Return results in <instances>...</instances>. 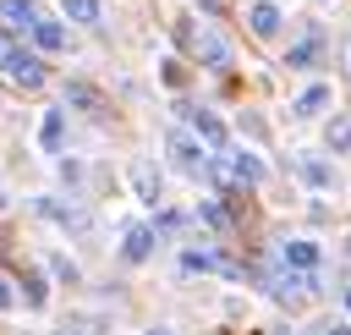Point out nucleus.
<instances>
[{"instance_id":"6e6552de","label":"nucleus","mask_w":351,"mask_h":335,"mask_svg":"<svg viewBox=\"0 0 351 335\" xmlns=\"http://www.w3.org/2000/svg\"><path fill=\"white\" fill-rule=\"evenodd\" d=\"M0 16H5L11 27H27V33H33V22H38L44 11H38L33 0H0Z\"/></svg>"},{"instance_id":"2eb2a0df","label":"nucleus","mask_w":351,"mask_h":335,"mask_svg":"<svg viewBox=\"0 0 351 335\" xmlns=\"http://www.w3.org/2000/svg\"><path fill=\"white\" fill-rule=\"evenodd\" d=\"M60 132H66V115H60V110H49V115H44V132H38V137H44V148H49V154H55V148H60Z\"/></svg>"},{"instance_id":"423d86ee","label":"nucleus","mask_w":351,"mask_h":335,"mask_svg":"<svg viewBox=\"0 0 351 335\" xmlns=\"http://www.w3.org/2000/svg\"><path fill=\"white\" fill-rule=\"evenodd\" d=\"M154 242H159V236H154V225H126V242H121V258H126V264H143V258L154 253Z\"/></svg>"},{"instance_id":"5701e85b","label":"nucleus","mask_w":351,"mask_h":335,"mask_svg":"<svg viewBox=\"0 0 351 335\" xmlns=\"http://www.w3.org/2000/svg\"><path fill=\"white\" fill-rule=\"evenodd\" d=\"M346 308H351V291H346Z\"/></svg>"},{"instance_id":"f257e3e1","label":"nucleus","mask_w":351,"mask_h":335,"mask_svg":"<svg viewBox=\"0 0 351 335\" xmlns=\"http://www.w3.org/2000/svg\"><path fill=\"white\" fill-rule=\"evenodd\" d=\"M176 38H181V44H186V49H192L203 66H230V44H225V38H219L208 22L197 27L192 16H181V22H176Z\"/></svg>"},{"instance_id":"412c9836","label":"nucleus","mask_w":351,"mask_h":335,"mask_svg":"<svg viewBox=\"0 0 351 335\" xmlns=\"http://www.w3.org/2000/svg\"><path fill=\"white\" fill-rule=\"evenodd\" d=\"M340 66H346V82H351V33L340 38Z\"/></svg>"},{"instance_id":"6ab92c4d","label":"nucleus","mask_w":351,"mask_h":335,"mask_svg":"<svg viewBox=\"0 0 351 335\" xmlns=\"http://www.w3.org/2000/svg\"><path fill=\"white\" fill-rule=\"evenodd\" d=\"M5 308H16V291H11V280L0 275V313H5Z\"/></svg>"},{"instance_id":"4468645a","label":"nucleus","mask_w":351,"mask_h":335,"mask_svg":"<svg viewBox=\"0 0 351 335\" xmlns=\"http://www.w3.org/2000/svg\"><path fill=\"white\" fill-rule=\"evenodd\" d=\"M230 176H236V181H258V176H263V159H258V154H230Z\"/></svg>"},{"instance_id":"f8f14e48","label":"nucleus","mask_w":351,"mask_h":335,"mask_svg":"<svg viewBox=\"0 0 351 335\" xmlns=\"http://www.w3.org/2000/svg\"><path fill=\"white\" fill-rule=\"evenodd\" d=\"M132 181H137L143 203H159V170H154L148 159H137V165H132Z\"/></svg>"},{"instance_id":"9d476101","label":"nucleus","mask_w":351,"mask_h":335,"mask_svg":"<svg viewBox=\"0 0 351 335\" xmlns=\"http://www.w3.org/2000/svg\"><path fill=\"white\" fill-rule=\"evenodd\" d=\"M33 38H38V49H66V27L55 16H38L33 22Z\"/></svg>"},{"instance_id":"20e7f679","label":"nucleus","mask_w":351,"mask_h":335,"mask_svg":"<svg viewBox=\"0 0 351 335\" xmlns=\"http://www.w3.org/2000/svg\"><path fill=\"white\" fill-rule=\"evenodd\" d=\"M181 115H186V121L197 126V137H203V143H208L214 154H225V126H219V121H214L208 110H192V104H181Z\"/></svg>"},{"instance_id":"9b49d317","label":"nucleus","mask_w":351,"mask_h":335,"mask_svg":"<svg viewBox=\"0 0 351 335\" xmlns=\"http://www.w3.org/2000/svg\"><path fill=\"white\" fill-rule=\"evenodd\" d=\"M66 104H82L88 115H104V93L88 88V82H71V88H66Z\"/></svg>"},{"instance_id":"0eeeda50","label":"nucleus","mask_w":351,"mask_h":335,"mask_svg":"<svg viewBox=\"0 0 351 335\" xmlns=\"http://www.w3.org/2000/svg\"><path fill=\"white\" fill-rule=\"evenodd\" d=\"M247 22H252V33H258V38H274V33H280V5L258 0V5L247 11Z\"/></svg>"},{"instance_id":"ddd939ff","label":"nucleus","mask_w":351,"mask_h":335,"mask_svg":"<svg viewBox=\"0 0 351 335\" xmlns=\"http://www.w3.org/2000/svg\"><path fill=\"white\" fill-rule=\"evenodd\" d=\"M318 49H324V38H318V33H307L302 44H291V49H285V66H313V60H318Z\"/></svg>"},{"instance_id":"4be33fe9","label":"nucleus","mask_w":351,"mask_h":335,"mask_svg":"<svg viewBox=\"0 0 351 335\" xmlns=\"http://www.w3.org/2000/svg\"><path fill=\"white\" fill-rule=\"evenodd\" d=\"M148 335H170V330H148Z\"/></svg>"},{"instance_id":"a211bd4d","label":"nucleus","mask_w":351,"mask_h":335,"mask_svg":"<svg viewBox=\"0 0 351 335\" xmlns=\"http://www.w3.org/2000/svg\"><path fill=\"white\" fill-rule=\"evenodd\" d=\"M324 137H329V148H335V154H346V148H351V121H329V132H324Z\"/></svg>"},{"instance_id":"7ed1b4c3","label":"nucleus","mask_w":351,"mask_h":335,"mask_svg":"<svg viewBox=\"0 0 351 335\" xmlns=\"http://www.w3.org/2000/svg\"><path fill=\"white\" fill-rule=\"evenodd\" d=\"M280 264H285V275H318V247L313 242H285Z\"/></svg>"},{"instance_id":"f3484780","label":"nucleus","mask_w":351,"mask_h":335,"mask_svg":"<svg viewBox=\"0 0 351 335\" xmlns=\"http://www.w3.org/2000/svg\"><path fill=\"white\" fill-rule=\"evenodd\" d=\"M324 104H329V88H307V93L296 99V115H318Z\"/></svg>"},{"instance_id":"f03ea898","label":"nucleus","mask_w":351,"mask_h":335,"mask_svg":"<svg viewBox=\"0 0 351 335\" xmlns=\"http://www.w3.org/2000/svg\"><path fill=\"white\" fill-rule=\"evenodd\" d=\"M0 71H5L11 82H22V88H38V82H44V60L27 55V44H16L11 33H0Z\"/></svg>"},{"instance_id":"39448f33","label":"nucleus","mask_w":351,"mask_h":335,"mask_svg":"<svg viewBox=\"0 0 351 335\" xmlns=\"http://www.w3.org/2000/svg\"><path fill=\"white\" fill-rule=\"evenodd\" d=\"M170 159H176L181 170H192V176H203V170H208V159H203V148H197L192 137H181V132H170Z\"/></svg>"},{"instance_id":"dca6fc26","label":"nucleus","mask_w":351,"mask_h":335,"mask_svg":"<svg viewBox=\"0 0 351 335\" xmlns=\"http://www.w3.org/2000/svg\"><path fill=\"white\" fill-rule=\"evenodd\" d=\"M60 11L71 22H99V0H60Z\"/></svg>"},{"instance_id":"aec40b11","label":"nucleus","mask_w":351,"mask_h":335,"mask_svg":"<svg viewBox=\"0 0 351 335\" xmlns=\"http://www.w3.org/2000/svg\"><path fill=\"white\" fill-rule=\"evenodd\" d=\"M307 335H351V330H346V324H313Z\"/></svg>"},{"instance_id":"1a4fd4ad","label":"nucleus","mask_w":351,"mask_h":335,"mask_svg":"<svg viewBox=\"0 0 351 335\" xmlns=\"http://www.w3.org/2000/svg\"><path fill=\"white\" fill-rule=\"evenodd\" d=\"M296 170H302V181H313V187H335V170H329L318 154H296Z\"/></svg>"}]
</instances>
